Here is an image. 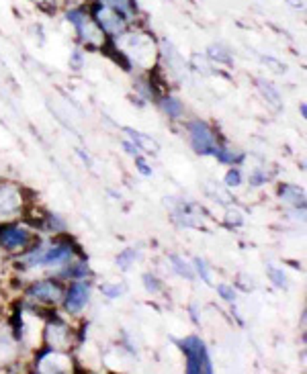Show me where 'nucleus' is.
Here are the masks:
<instances>
[{
    "label": "nucleus",
    "instance_id": "1",
    "mask_svg": "<svg viewBox=\"0 0 307 374\" xmlns=\"http://www.w3.org/2000/svg\"><path fill=\"white\" fill-rule=\"evenodd\" d=\"M115 48L121 52L129 63H135L141 70H152L158 61V48L150 33L146 31H123L115 37Z\"/></svg>",
    "mask_w": 307,
    "mask_h": 374
},
{
    "label": "nucleus",
    "instance_id": "2",
    "mask_svg": "<svg viewBox=\"0 0 307 374\" xmlns=\"http://www.w3.org/2000/svg\"><path fill=\"white\" fill-rule=\"evenodd\" d=\"M66 19L74 25L78 39L90 48H105L107 43V35L103 33V29L95 23V19L90 17L88 10L80 8V6H70L66 8Z\"/></svg>",
    "mask_w": 307,
    "mask_h": 374
},
{
    "label": "nucleus",
    "instance_id": "3",
    "mask_svg": "<svg viewBox=\"0 0 307 374\" xmlns=\"http://www.w3.org/2000/svg\"><path fill=\"white\" fill-rule=\"evenodd\" d=\"M88 12L95 19V23L103 29V33L109 35V37H117V35H121L123 31L129 29V21L123 17L121 12H117L115 8H111L109 4H105L101 0H97L90 6Z\"/></svg>",
    "mask_w": 307,
    "mask_h": 374
},
{
    "label": "nucleus",
    "instance_id": "4",
    "mask_svg": "<svg viewBox=\"0 0 307 374\" xmlns=\"http://www.w3.org/2000/svg\"><path fill=\"white\" fill-rule=\"evenodd\" d=\"M184 356H186V373H213V362L209 358V352L205 348V344L201 342V337L197 335H188L181 342Z\"/></svg>",
    "mask_w": 307,
    "mask_h": 374
},
{
    "label": "nucleus",
    "instance_id": "5",
    "mask_svg": "<svg viewBox=\"0 0 307 374\" xmlns=\"http://www.w3.org/2000/svg\"><path fill=\"white\" fill-rule=\"evenodd\" d=\"M188 137L192 144V150L201 156H213L217 152V139L209 125L205 121H190L188 123Z\"/></svg>",
    "mask_w": 307,
    "mask_h": 374
},
{
    "label": "nucleus",
    "instance_id": "6",
    "mask_svg": "<svg viewBox=\"0 0 307 374\" xmlns=\"http://www.w3.org/2000/svg\"><path fill=\"white\" fill-rule=\"evenodd\" d=\"M33 244V237L31 233L21 227V225H0V246L8 252H14V250H25L27 246Z\"/></svg>",
    "mask_w": 307,
    "mask_h": 374
},
{
    "label": "nucleus",
    "instance_id": "7",
    "mask_svg": "<svg viewBox=\"0 0 307 374\" xmlns=\"http://www.w3.org/2000/svg\"><path fill=\"white\" fill-rule=\"evenodd\" d=\"M27 295L46 303V305H58L63 301V286L60 282H54V280H39V282H33L29 288H27Z\"/></svg>",
    "mask_w": 307,
    "mask_h": 374
},
{
    "label": "nucleus",
    "instance_id": "8",
    "mask_svg": "<svg viewBox=\"0 0 307 374\" xmlns=\"http://www.w3.org/2000/svg\"><path fill=\"white\" fill-rule=\"evenodd\" d=\"M39 373H72V360L66 352L60 350H48L37 360Z\"/></svg>",
    "mask_w": 307,
    "mask_h": 374
},
{
    "label": "nucleus",
    "instance_id": "9",
    "mask_svg": "<svg viewBox=\"0 0 307 374\" xmlns=\"http://www.w3.org/2000/svg\"><path fill=\"white\" fill-rule=\"evenodd\" d=\"M88 297H90V286H88L86 282H74V284L66 291V295H63V299H66V301H63L66 311H68L70 315L80 313V311L86 307Z\"/></svg>",
    "mask_w": 307,
    "mask_h": 374
},
{
    "label": "nucleus",
    "instance_id": "10",
    "mask_svg": "<svg viewBox=\"0 0 307 374\" xmlns=\"http://www.w3.org/2000/svg\"><path fill=\"white\" fill-rule=\"evenodd\" d=\"M46 339H48V344H50V350H60V352L70 350V346H72L70 327H68L63 321L56 317L54 323H50V325L46 327Z\"/></svg>",
    "mask_w": 307,
    "mask_h": 374
},
{
    "label": "nucleus",
    "instance_id": "11",
    "mask_svg": "<svg viewBox=\"0 0 307 374\" xmlns=\"http://www.w3.org/2000/svg\"><path fill=\"white\" fill-rule=\"evenodd\" d=\"M23 199L14 186H0V223L8 217L21 213Z\"/></svg>",
    "mask_w": 307,
    "mask_h": 374
},
{
    "label": "nucleus",
    "instance_id": "12",
    "mask_svg": "<svg viewBox=\"0 0 307 374\" xmlns=\"http://www.w3.org/2000/svg\"><path fill=\"white\" fill-rule=\"evenodd\" d=\"M279 197L283 199V203L295 207V209H306V193L299 186L293 184H281L279 186Z\"/></svg>",
    "mask_w": 307,
    "mask_h": 374
},
{
    "label": "nucleus",
    "instance_id": "13",
    "mask_svg": "<svg viewBox=\"0 0 307 374\" xmlns=\"http://www.w3.org/2000/svg\"><path fill=\"white\" fill-rule=\"evenodd\" d=\"M125 133L131 137V141H133V146L137 148V150H141V152H146V154H158L160 152V146L150 137V135H146V133H139V131H135V129H125Z\"/></svg>",
    "mask_w": 307,
    "mask_h": 374
},
{
    "label": "nucleus",
    "instance_id": "14",
    "mask_svg": "<svg viewBox=\"0 0 307 374\" xmlns=\"http://www.w3.org/2000/svg\"><path fill=\"white\" fill-rule=\"evenodd\" d=\"M101 2H105L111 8H115L117 12H121L127 21H133L137 17V12H139V6H137L135 0H101Z\"/></svg>",
    "mask_w": 307,
    "mask_h": 374
},
{
    "label": "nucleus",
    "instance_id": "15",
    "mask_svg": "<svg viewBox=\"0 0 307 374\" xmlns=\"http://www.w3.org/2000/svg\"><path fill=\"white\" fill-rule=\"evenodd\" d=\"M162 110L170 117V119H181L184 115V107L183 103L179 101V99H175V97H166V99H162Z\"/></svg>",
    "mask_w": 307,
    "mask_h": 374
},
{
    "label": "nucleus",
    "instance_id": "16",
    "mask_svg": "<svg viewBox=\"0 0 307 374\" xmlns=\"http://www.w3.org/2000/svg\"><path fill=\"white\" fill-rule=\"evenodd\" d=\"M258 88L270 105H275V108H281V95L273 84H268L266 80H258Z\"/></svg>",
    "mask_w": 307,
    "mask_h": 374
},
{
    "label": "nucleus",
    "instance_id": "17",
    "mask_svg": "<svg viewBox=\"0 0 307 374\" xmlns=\"http://www.w3.org/2000/svg\"><path fill=\"white\" fill-rule=\"evenodd\" d=\"M168 260H170V264L175 266L177 274H181V276H183V278H186V280H192V278H195V272H192L190 264H188V262H184L181 256H177V254H170V256H168Z\"/></svg>",
    "mask_w": 307,
    "mask_h": 374
},
{
    "label": "nucleus",
    "instance_id": "18",
    "mask_svg": "<svg viewBox=\"0 0 307 374\" xmlns=\"http://www.w3.org/2000/svg\"><path fill=\"white\" fill-rule=\"evenodd\" d=\"M137 258H139V252L135 248H127L123 254L117 256V266L121 268L123 272H127V270H131V266L135 264Z\"/></svg>",
    "mask_w": 307,
    "mask_h": 374
},
{
    "label": "nucleus",
    "instance_id": "19",
    "mask_svg": "<svg viewBox=\"0 0 307 374\" xmlns=\"http://www.w3.org/2000/svg\"><path fill=\"white\" fill-rule=\"evenodd\" d=\"M88 274H90L88 264H86V262H78V264H72V266H68V270H66V272H61L60 276L72 278V280H80V278H86Z\"/></svg>",
    "mask_w": 307,
    "mask_h": 374
},
{
    "label": "nucleus",
    "instance_id": "20",
    "mask_svg": "<svg viewBox=\"0 0 307 374\" xmlns=\"http://www.w3.org/2000/svg\"><path fill=\"white\" fill-rule=\"evenodd\" d=\"M209 59H215V61H221V63H232V55L230 52L221 46V43H215L207 50Z\"/></svg>",
    "mask_w": 307,
    "mask_h": 374
},
{
    "label": "nucleus",
    "instance_id": "21",
    "mask_svg": "<svg viewBox=\"0 0 307 374\" xmlns=\"http://www.w3.org/2000/svg\"><path fill=\"white\" fill-rule=\"evenodd\" d=\"M213 156L219 161H224V164H240V161H244L242 154H234L232 150H226V148H217V152Z\"/></svg>",
    "mask_w": 307,
    "mask_h": 374
},
{
    "label": "nucleus",
    "instance_id": "22",
    "mask_svg": "<svg viewBox=\"0 0 307 374\" xmlns=\"http://www.w3.org/2000/svg\"><path fill=\"white\" fill-rule=\"evenodd\" d=\"M14 354V346L8 337L0 335V364H4L10 356Z\"/></svg>",
    "mask_w": 307,
    "mask_h": 374
},
{
    "label": "nucleus",
    "instance_id": "23",
    "mask_svg": "<svg viewBox=\"0 0 307 374\" xmlns=\"http://www.w3.org/2000/svg\"><path fill=\"white\" fill-rule=\"evenodd\" d=\"M101 293L107 299H119L125 293V284H101Z\"/></svg>",
    "mask_w": 307,
    "mask_h": 374
},
{
    "label": "nucleus",
    "instance_id": "24",
    "mask_svg": "<svg viewBox=\"0 0 307 374\" xmlns=\"http://www.w3.org/2000/svg\"><path fill=\"white\" fill-rule=\"evenodd\" d=\"M143 286H146V291L152 293V295L162 293V282H160L154 274H143Z\"/></svg>",
    "mask_w": 307,
    "mask_h": 374
},
{
    "label": "nucleus",
    "instance_id": "25",
    "mask_svg": "<svg viewBox=\"0 0 307 374\" xmlns=\"http://www.w3.org/2000/svg\"><path fill=\"white\" fill-rule=\"evenodd\" d=\"M268 276H270V280H273L275 286L287 288V276H285V272H283L281 268H268Z\"/></svg>",
    "mask_w": 307,
    "mask_h": 374
},
{
    "label": "nucleus",
    "instance_id": "26",
    "mask_svg": "<svg viewBox=\"0 0 307 374\" xmlns=\"http://www.w3.org/2000/svg\"><path fill=\"white\" fill-rule=\"evenodd\" d=\"M195 268H197V274L201 276V280H203V282H207V284H213L211 272H209V268H207V264H205V260H201V258H195Z\"/></svg>",
    "mask_w": 307,
    "mask_h": 374
},
{
    "label": "nucleus",
    "instance_id": "27",
    "mask_svg": "<svg viewBox=\"0 0 307 374\" xmlns=\"http://www.w3.org/2000/svg\"><path fill=\"white\" fill-rule=\"evenodd\" d=\"M226 184H228L230 188H238V186L242 184V172H240L238 168H232V170L226 174Z\"/></svg>",
    "mask_w": 307,
    "mask_h": 374
},
{
    "label": "nucleus",
    "instance_id": "28",
    "mask_svg": "<svg viewBox=\"0 0 307 374\" xmlns=\"http://www.w3.org/2000/svg\"><path fill=\"white\" fill-rule=\"evenodd\" d=\"M46 227H48L50 231H54V233H60V231L66 229V223L61 221V217H58V215H50V217H48Z\"/></svg>",
    "mask_w": 307,
    "mask_h": 374
},
{
    "label": "nucleus",
    "instance_id": "29",
    "mask_svg": "<svg viewBox=\"0 0 307 374\" xmlns=\"http://www.w3.org/2000/svg\"><path fill=\"white\" fill-rule=\"evenodd\" d=\"M262 63H266V66H268L275 74H285V70H287L281 61H277V59H275V57H270V55H264V57H262Z\"/></svg>",
    "mask_w": 307,
    "mask_h": 374
},
{
    "label": "nucleus",
    "instance_id": "30",
    "mask_svg": "<svg viewBox=\"0 0 307 374\" xmlns=\"http://www.w3.org/2000/svg\"><path fill=\"white\" fill-rule=\"evenodd\" d=\"M266 180H268V176H266V172H262V170L252 172L250 178H248L250 186H262V184H266Z\"/></svg>",
    "mask_w": 307,
    "mask_h": 374
},
{
    "label": "nucleus",
    "instance_id": "31",
    "mask_svg": "<svg viewBox=\"0 0 307 374\" xmlns=\"http://www.w3.org/2000/svg\"><path fill=\"white\" fill-rule=\"evenodd\" d=\"M217 295H219L224 301H228V303H234V301H236V293H234V288L228 286V284H219V286H217Z\"/></svg>",
    "mask_w": 307,
    "mask_h": 374
},
{
    "label": "nucleus",
    "instance_id": "32",
    "mask_svg": "<svg viewBox=\"0 0 307 374\" xmlns=\"http://www.w3.org/2000/svg\"><path fill=\"white\" fill-rule=\"evenodd\" d=\"M192 66H195L197 70L205 72V74H211V66L207 63V57H201V55H195V57H192Z\"/></svg>",
    "mask_w": 307,
    "mask_h": 374
},
{
    "label": "nucleus",
    "instance_id": "33",
    "mask_svg": "<svg viewBox=\"0 0 307 374\" xmlns=\"http://www.w3.org/2000/svg\"><path fill=\"white\" fill-rule=\"evenodd\" d=\"M82 63H84L82 54H80L78 50H74V52H72V57H70V66H72L74 70H80V68H82Z\"/></svg>",
    "mask_w": 307,
    "mask_h": 374
},
{
    "label": "nucleus",
    "instance_id": "34",
    "mask_svg": "<svg viewBox=\"0 0 307 374\" xmlns=\"http://www.w3.org/2000/svg\"><path fill=\"white\" fill-rule=\"evenodd\" d=\"M135 166H137V170L141 172V176H152V168L141 160L139 156H135Z\"/></svg>",
    "mask_w": 307,
    "mask_h": 374
},
{
    "label": "nucleus",
    "instance_id": "35",
    "mask_svg": "<svg viewBox=\"0 0 307 374\" xmlns=\"http://www.w3.org/2000/svg\"><path fill=\"white\" fill-rule=\"evenodd\" d=\"M226 219H228V223H234V225H242V215L236 213V211H230Z\"/></svg>",
    "mask_w": 307,
    "mask_h": 374
},
{
    "label": "nucleus",
    "instance_id": "36",
    "mask_svg": "<svg viewBox=\"0 0 307 374\" xmlns=\"http://www.w3.org/2000/svg\"><path fill=\"white\" fill-rule=\"evenodd\" d=\"M121 146H123V150H125V152H127V154H131V156H133V158H135V156H137V154H139V150H137V148H135V146H131V144H129V141H123Z\"/></svg>",
    "mask_w": 307,
    "mask_h": 374
},
{
    "label": "nucleus",
    "instance_id": "37",
    "mask_svg": "<svg viewBox=\"0 0 307 374\" xmlns=\"http://www.w3.org/2000/svg\"><path fill=\"white\" fill-rule=\"evenodd\" d=\"M287 2H291V4H293V6H297V8H299V6H304V4H301L299 0H287Z\"/></svg>",
    "mask_w": 307,
    "mask_h": 374
},
{
    "label": "nucleus",
    "instance_id": "38",
    "mask_svg": "<svg viewBox=\"0 0 307 374\" xmlns=\"http://www.w3.org/2000/svg\"><path fill=\"white\" fill-rule=\"evenodd\" d=\"M301 115H304V119L307 117V110H306V105H301Z\"/></svg>",
    "mask_w": 307,
    "mask_h": 374
}]
</instances>
